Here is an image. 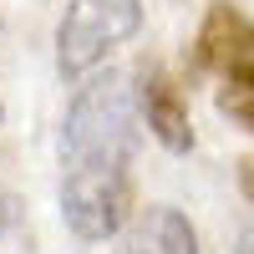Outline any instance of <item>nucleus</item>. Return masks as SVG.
<instances>
[{
    "instance_id": "obj_4",
    "label": "nucleus",
    "mask_w": 254,
    "mask_h": 254,
    "mask_svg": "<svg viewBox=\"0 0 254 254\" xmlns=\"http://www.w3.org/2000/svg\"><path fill=\"white\" fill-rule=\"evenodd\" d=\"M132 173H61V219L76 239L102 244L127 224Z\"/></svg>"
},
{
    "instance_id": "obj_9",
    "label": "nucleus",
    "mask_w": 254,
    "mask_h": 254,
    "mask_svg": "<svg viewBox=\"0 0 254 254\" xmlns=\"http://www.w3.org/2000/svg\"><path fill=\"white\" fill-rule=\"evenodd\" d=\"M234 254H254V229H239V244H234Z\"/></svg>"
},
{
    "instance_id": "obj_3",
    "label": "nucleus",
    "mask_w": 254,
    "mask_h": 254,
    "mask_svg": "<svg viewBox=\"0 0 254 254\" xmlns=\"http://www.w3.org/2000/svg\"><path fill=\"white\" fill-rule=\"evenodd\" d=\"M142 31V0H71L56 26V66L66 81L92 76L107 51Z\"/></svg>"
},
{
    "instance_id": "obj_7",
    "label": "nucleus",
    "mask_w": 254,
    "mask_h": 254,
    "mask_svg": "<svg viewBox=\"0 0 254 254\" xmlns=\"http://www.w3.org/2000/svg\"><path fill=\"white\" fill-rule=\"evenodd\" d=\"M239 188H244V198L254 203V153H249V158H239Z\"/></svg>"
},
{
    "instance_id": "obj_6",
    "label": "nucleus",
    "mask_w": 254,
    "mask_h": 254,
    "mask_svg": "<svg viewBox=\"0 0 254 254\" xmlns=\"http://www.w3.org/2000/svg\"><path fill=\"white\" fill-rule=\"evenodd\" d=\"M142 244H147V254H198L193 224H188V214L173 208V203H153V208H147Z\"/></svg>"
},
{
    "instance_id": "obj_1",
    "label": "nucleus",
    "mask_w": 254,
    "mask_h": 254,
    "mask_svg": "<svg viewBox=\"0 0 254 254\" xmlns=\"http://www.w3.org/2000/svg\"><path fill=\"white\" fill-rule=\"evenodd\" d=\"M137 102L127 76H92L61 122V173H132Z\"/></svg>"
},
{
    "instance_id": "obj_10",
    "label": "nucleus",
    "mask_w": 254,
    "mask_h": 254,
    "mask_svg": "<svg viewBox=\"0 0 254 254\" xmlns=\"http://www.w3.org/2000/svg\"><path fill=\"white\" fill-rule=\"evenodd\" d=\"M142 254H147V249H142Z\"/></svg>"
},
{
    "instance_id": "obj_5",
    "label": "nucleus",
    "mask_w": 254,
    "mask_h": 254,
    "mask_svg": "<svg viewBox=\"0 0 254 254\" xmlns=\"http://www.w3.org/2000/svg\"><path fill=\"white\" fill-rule=\"evenodd\" d=\"M132 102H137V117L147 122V132H153L168 153H188L193 147V122H188V102L178 92V81L168 76L158 61H142L132 71Z\"/></svg>"
},
{
    "instance_id": "obj_2",
    "label": "nucleus",
    "mask_w": 254,
    "mask_h": 254,
    "mask_svg": "<svg viewBox=\"0 0 254 254\" xmlns=\"http://www.w3.org/2000/svg\"><path fill=\"white\" fill-rule=\"evenodd\" d=\"M198 66L214 76L219 112L234 127L254 132V20L229 0L208 5L198 26Z\"/></svg>"
},
{
    "instance_id": "obj_8",
    "label": "nucleus",
    "mask_w": 254,
    "mask_h": 254,
    "mask_svg": "<svg viewBox=\"0 0 254 254\" xmlns=\"http://www.w3.org/2000/svg\"><path fill=\"white\" fill-rule=\"evenodd\" d=\"M15 214H20L15 193H5V188H0V229H10V224H15Z\"/></svg>"
}]
</instances>
